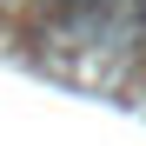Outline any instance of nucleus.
I'll return each mask as SVG.
<instances>
[{
    "mask_svg": "<svg viewBox=\"0 0 146 146\" xmlns=\"http://www.w3.org/2000/svg\"><path fill=\"white\" fill-rule=\"evenodd\" d=\"M0 7H20V0H0Z\"/></svg>",
    "mask_w": 146,
    "mask_h": 146,
    "instance_id": "f257e3e1",
    "label": "nucleus"
}]
</instances>
